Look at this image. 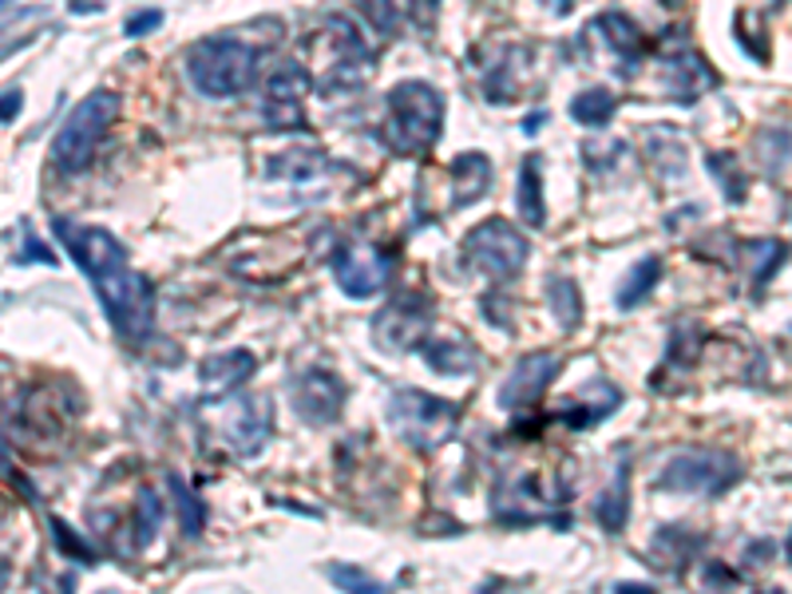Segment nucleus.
<instances>
[{
    "mask_svg": "<svg viewBox=\"0 0 792 594\" xmlns=\"http://www.w3.org/2000/svg\"><path fill=\"white\" fill-rule=\"evenodd\" d=\"M543 123H548V112H531V119L523 123V132H528V135H535L539 127H543Z\"/></svg>",
    "mask_w": 792,
    "mask_h": 594,
    "instance_id": "45",
    "label": "nucleus"
},
{
    "mask_svg": "<svg viewBox=\"0 0 792 594\" xmlns=\"http://www.w3.org/2000/svg\"><path fill=\"white\" fill-rule=\"evenodd\" d=\"M543 4H548L555 17H571V9H575V0H543Z\"/></svg>",
    "mask_w": 792,
    "mask_h": 594,
    "instance_id": "43",
    "label": "nucleus"
},
{
    "mask_svg": "<svg viewBox=\"0 0 792 594\" xmlns=\"http://www.w3.org/2000/svg\"><path fill=\"white\" fill-rule=\"evenodd\" d=\"M706 350V330L701 325H678L670 337V350H666V365H681L689 368Z\"/></svg>",
    "mask_w": 792,
    "mask_h": 594,
    "instance_id": "33",
    "label": "nucleus"
},
{
    "mask_svg": "<svg viewBox=\"0 0 792 594\" xmlns=\"http://www.w3.org/2000/svg\"><path fill=\"white\" fill-rule=\"evenodd\" d=\"M559 357L548 350L539 353H528V357L519 361L515 368L508 373V381L500 385V408L503 413H528V408H535L539 400H543V393L551 388V381L559 377Z\"/></svg>",
    "mask_w": 792,
    "mask_h": 594,
    "instance_id": "14",
    "label": "nucleus"
},
{
    "mask_svg": "<svg viewBox=\"0 0 792 594\" xmlns=\"http://www.w3.org/2000/svg\"><path fill=\"white\" fill-rule=\"evenodd\" d=\"M17 262L20 265H24V262H44V265H56V254H52V250H48V246L44 242H40V238H24V254H20L17 258Z\"/></svg>",
    "mask_w": 792,
    "mask_h": 594,
    "instance_id": "40",
    "label": "nucleus"
},
{
    "mask_svg": "<svg viewBox=\"0 0 792 594\" xmlns=\"http://www.w3.org/2000/svg\"><path fill=\"white\" fill-rule=\"evenodd\" d=\"M757 155H761L764 163V175L769 179H784L789 175V127H769V132H761V139H757Z\"/></svg>",
    "mask_w": 792,
    "mask_h": 594,
    "instance_id": "32",
    "label": "nucleus"
},
{
    "mask_svg": "<svg viewBox=\"0 0 792 594\" xmlns=\"http://www.w3.org/2000/svg\"><path fill=\"white\" fill-rule=\"evenodd\" d=\"M48 523H52V539H56V548L64 551L67 559H76V563H84V566H95V563H100V559H95V551L87 548V543L76 535V531L67 528L64 519L52 515V519H48Z\"/></svg>",
    "mask_w": 792,
    "mask_h": 594,
    "instance_id": "36",
    "label": "nucleus"
},
{
    "mask_svg": "<svg viewBox=\"0 0 792 594\" xmlns=\"http://www.w3.org/2000/svg\"><path fill=\"white\" fill-rule=\"evenodd\" d=\"M548 302L551 313H555L559 330H579V321H583V293H579V282L566 274H551L548 278Z\"/></svg>",
    "mask_w": 792,
    "mask_h": 594,
    "instance_id": "27",
    "label": "nucleus"
},
{
    "mask_svg": "<svg viewBox=\"0 0 792 594\" xmlns=\"http://www.w3.org/2000/svg\"><path fill=\"white\" fill-rule=\"evenodd\" d=\"M433 321H436L433 298L420 290H405L373 317V341H377L381 353L405 357V353H416V345L428 337Z\"/></svg>",
    "mask_w": 792,
    "mask_h": 594,
    "instance_id": "11",
    "label": "nucleus"
},
{
    "mask_svg": "<svg viewBox=\"0 0 792 594\" xmlns=\"http://www.w3.org/2000/svg\"><path fill=\"white\" fill-rule=\"evenodd\" d=\"M115 115H119V95L112 87H95L92 95L80 100V107L64 119V127L52 139V163L64 175H84L95 163L100 147H104L107 132H112Z\"/></svg>",
    "mask_w": 792,
    "mask_h": 594,
    "instance_id": "4",
    "label": "nucleus"
},
{
    "mask_svg": "<svg viewBox=\"0 0 792 594\" xmlns=\"http://www.w3.org/2000/svg\"><path fill=\"white\" fill-rule=\"evenodd\" d=\"M701 548H706V535L689 531L686 523H666V528L654 531L646 563H654L658 571H666V575H686L689 559H698Z\"/></svg>",
    "mask_w": 792,
    "mask_h": 594,
    "instance_id": "17",
    "label": "nucleus"
},
{
    "mask_svg": "<svg viewBox=\"0 0 792 594\" xmlns=\"http://www.w3.org/2000/svg\"><path fill=\"white\" fill-rule=\"evenodd\" d=\"M52 230L67 246L72 262L87 274L92 290L100 293L112 330L127 345H143L155 333V285L132 270V258L119 238L104 227H84L64 215L52 218Z\"/></svg>",
    "mask_w": 792,
    "mask_h": 594,
    "instance_id": "1",
    "label": "nucleus"
},
{
    "mask_svg": "<svg viewBox=\"0 0 792 594\" xmlns=\"http://www.w3.org/2000/svg\"><path fill=\"white\" fill-rule=\"evenodd\" d=\"M463 408L456 400H444L425 388H396L388 396V425L396 436L416 448V452H436L440 444H448L460 428Z\"/></svg>",
    "mask_w": 792,
    "mask_h": 594,
    "instance_id": "5",
    "label": "nucleus"
},
{
    "mask_svg": "<svg viewBox=\"0 0 792 594\" xmlns=\"http://www.w3.org/2000/svg\"><path fill=\"white\" fill-rule=\"evenodd\" d=\"M658 282H661V258L658 254L642 258V262H634L623 274L614 302H618V310H638V305L658 290Z\"/></svg>",
    "mask_w": 792,
    "mask_h": 594,
    "instance_id": "25",
    "label": "nucleus"
},
{
    "mask_svg": "<svg viewBox=\"0 0 792 594\" xmlns=\"http://www.w3.org/2000/svg\"><path fill=\"white\" fill-rule=\"evenodd\" d=\"M290 400L293 413L302 416L305 425H337L341 413H345V381L333 368H302L290 377Z\"/></svg>",
    "mask_w": 792,
    "mask_h": 594,
    "instance_id": "12",
    "label": "nucleus"
},
{
    "mask_svg": "<svg viewBox=\"0 0 792 594\" xmlns=\"http://www.w3.org/2000/svg\"><path fill=\"white\" fill-rule=\"evenodd\" d=\"M444 132V95L425 80H405L388 92L385 143L396 155H428Z\"/></svg>",
    "mask_w": 792,
    "mask_h": 594,
    "instance_id": "2",
    "label": "nucleus"
},
{
    "mask_svg": "<svg viewBox=\"0 0 792 594\" xmlns=\"http://www.w3.org/2000/svg\"><path fill=\"white\" fill-rule=\"evenodd\" d=\"M215 408V436L222 440L230 456L250 460L265 448L270 433H274V400L270 396H218L207 400Z\"/></svg>",
    "mask_w": 792,
    "mask_h": 594,
    "instance_id": "8",
    "label": "nucleus"
},
{
    "mask_svg": "<svg viewBox=\"0 0 792 594\" xmlns=\"http://www.w3.org/2000/svg\"><path fill=\"white\" fill-rule=\"evenodd\" d=\"M24 107V92L20 87H9V92L0 95V123H12Z\"/></svg>",
    "mask_w": 792,
    "mask_h": 594,
    "instance_id": "41",
    "label": "nucleus"
},
{
    "mask_svg": "<svg viewBox=\"0 0 792 594\" xmlns=\"http://www.w3.org/2000/svg\"><path fill=\"white\" fill-rule=\"evenodd\" d=\"M658 56H661V84H666L670 100H678V104H698L701 95L717 84V72L694 48H666Z\"/></svg>",
    "mask_w": 792,
    "mask_h": 594,
    "instance_id": "15",
    "label": "nucleus"
},
{
    "mask_svg": "<svg viewBox=\"0 0 792 594\" xmlns=\"http://www.w3.org/2000/svg\"><path fill=\"white\" fill-rule=\"evenodd\" d=\"M337 163L330 155L313 152V147H293L265 163V179H285V183H313L321 179L325 170H333Z\"/></svg>",
    "mask_w": 792,
    "mask_h": 594,
    "instance_id": "24",
    "label": "nucleus"
},
{
    "mask_svg": "<svg viewBox=\"0 0 792 594\" xmlns=\"http://www.w3.org/2000/svg\"><path fill=\"white\" fill-rule=\"evenodd\" d=\"M706 167L709 175L717 179V187H721V195H726V202H746L749 198V179L746 170H741V163H737L733 152H706Z\"/></svg>",
    "mask_w": 792,
    "mask_h": 594,
    "instance_id": "29",
    "label": "nucleus"
},
{
    "mask_svg": "<svg viewBox=\"0 0 792 594\" xmlns=\"http://www.w3.org/2000/svg\"><path fill=\"white\" fill-rule=\"evenodd\" d=\"M0 4H4V0H0Z\"/></svg>",
    "mask_w": 792,
    "mask_h": 594,
    "instance_id": "48",
    "label": "nucleus"
},
{
    "mask_svg": "<svg viewBox=\"0 0 792 594\" xmlns=\"http://www.w3.org/2000/svg\"><path fill=\"white\" fill-rule=\"evenodd\" d=\"M436 9H440V0H408V17L416 29H433Z\"/></svg>",
    "mask_w": 792,
    "mask_h": 594,
    "instance_id": "39",
    "label": "nucleus"
},
{
    "mask_svg": "<svg viewBox=\"0 0 792 594\" xmlns=\"http://www.w3.org/2000/svg\"><path fill=\"white\" fill-rule=\"evenodd\" d=\"M594 32L611 44V52L618 60H623V72L631 76V72H638V64L646 56H650V40H646V32L634 24L626 12H603V17H594Z\"/></svg>",
    "mask_w": 792,
    "mask_h": 594,
    "instance_id": "19",
    "label": "nucleus"
},
{
    "mask_svg": "<svg viewBox=\"0 0 792 594\" xmlns=\"http://www.w3.org/2000/svg\"><path fill=\"white\" fill-rule=\"evenodd\" d=\"M594 519L603 531H626V519H631V460H618L614 468V480L606 483V491L594 500Z\"/></svg>",
    "mask_w": 792,
    "mask_h": 594,
    "instance_id": "22",
    "label": "nucleus"
},
{
    "mask_svg": "<svg viewBox=\"0 0 792 594\" xmlns=\"http://www.w3.org/2000/svg\"><path fill=\"white\" fill-rule=\"evenodd\" d=\"M32 40H37V37H20V40H17V44H4V48H0V64H4V60H9V56H12V52H20V48H29V44H32Z\"/></svg>",
    "mask_w": 792,
    "mask_h": 594,
    "instance_id": "44",
    "label": "nucleus"
},
{
    "mask_svg": "<svg viewBox=\"0 0 792 594\" xmlns=\"http://www.w3.org/2000/svg\"><path fill=\"white\" fill-rule=\"evenodd\" d=\"M361 4V17H365V24L377 37H393L396 32V0H357Z\"/></svg>",
    "mask_w": 792,
    "mask_h": 594,
    "instance_id": "37",
    "label": "nucleus"
},
{
    "mask_svg": "<svg viewBox=\"0 0 792 594\" xmlns=\"http://www.w3.org/2000/svg\"><path fill=\"white\" fill-rule=\"evenodd\" d=\"M310 48L313 52H325V72H317V92L325 95V100L357 92L361 76H365V67H368V48L353 20L330 17L313 32Z\"/></svg>",
    "mask_w": 792,
    "mask_h": 594,
    "instance_id": "7",
    "label": "nucleus"
},
{
    "mask_svg": "<svg viewBox=\"0 0 792 594\" xmlns=\"http://www.w3.org/2000/svg\"><path fill=\"white\" fill-rule=\"evenodd\" d=\"M491 183H496V167H491L488 155L483 152L456 155L452 159V202H448V207L452 210L476 207V202L491 190Z\"/></svg>",
    "mask_w": 792,
    "mask_h": 594,
    "instance_id": "21",
    "label": "nucleus"
},
{
    "mask_svg": "<svg viewBox=\"0 0 792 594\" xmlns=\"http://www.w3.org/2000/svg\"><path fill=\"white\" fill-rule=\"evenodd\" d=\"M741 476H746V468L733 452L686 448V452L670 456V463L661 468L658 488L674 491V496H726Z\"/></svg>",
    "mask_w": 792,
    "mask_h": 594,
    "instance_id": "9",
    "label": "nucleus"
},
{
    "mask_svg": "<svg viewBox=\"0 0 792 594\" xmlns=\"http://www.w3.org/2000/svg\"><path fill=\"white\" fill-rule=\"evenodd\" d=\"M618 408H623V388H614L611 381L594 377L591 385H583V393L575 396V405L559 413V420H563L566 428L583 433V428L603 425L606 416L618 413Z\"/></svg>",
    "mask_w": 792,
    "mask_h": 594,
    "instance_id": "20",
    "label": "nucleus"
},
{
    "mask_svg": "<svg viewBox=\"0 0 792 594\" xmlns=\"http://www.w3.org/2000/svg\"><path fill=\"white\" fill-rule=\"evenodd\" d=\"M523 52H528V48H503L500 56H496V64L488 67V76H483V95H488L491 104H511V100L519 95L515 64L519 60H528Z\"/></svg>",
    "mask_w": 792,
    "mask_h": 594,
    "instance_id": "26",
    "label": "nucleus"
},
{
    "mask_svg": "<svg viewBox=\"0 0 792 594\" xmlns=\"http://www.w3.org/2000/svg\"><path fill=\"white\" fill-rule=\"evenodd\" d=\"M420 361H425L433 373L440 377H472L480 368V350L463 333H452V337H425L416 345Z\"/></svg>",
    "mask_w": 792,
    "mask_h": 594,
    "instance_id": "18",
    "label": "nucleus"
},
{
    "mask_svg": "<svg viewBox=\"0 0 792 594\" xmlns=\"http://www.w3.org/2000/svg\"><path fill=\"white\" fill-rule=\"evenodd\" d=\"M167 483H170V496H175V511H179L183 535L198 539V535H202V528H207V503L198 500L195 491L187 488V480H183L179 472H170Z\"/></svg>",
    "mask_w": 792,
    "mask_h": 594,
    "instance_id": "31",
    "label": "nucleus"
},
{
    "mask_svg": "<svg viewBox=\"0 0 792 594\" xmlns=\"http://www.w3.org/2000/svg\"><path fill=\"white\" fill-rule=\"evenodd\" d=\"M333 278H337L341 293L353 298V302H365V298H377L388 285L396 270V254L393 250H381L373 242H357V238H345V242L333 246L330 254Z\"/></svg>",
    "mask_w": 792,
    "mask_h": 594,
    "instance_id": "10",
    "label": "nucleus"
},
{
    "mask_svg": "<svg viewBox=\"0 0 792 594\" xmlns=\"http://www.w3.org/2000/svg\"><path fill=\"white\" fill-rule=\"evenodd\" d=\"M528 258H531V242L523 238V230L511 227L508 218H483L480 227H472L463 235V246H460V262L496 285L515 282V278L523 274Z\"/></svg>",
    "mask_w": 792,
    "mask_h": 594,
    "instance_id": "6",
    "label": "nucleus"
},
{
    "mask_svg": "<svg viewBox=\"0 0 792 594\" xmlns=\"http://www.w3.org/2000/svg\"><path fill=\"white\" fill-rule=\"evenodd\" d=\"M159 523H163V500L159 491L152 488H139L135 491V515H132V539H135V551H147L159 535Z\"/></svg>",
    "mask_w": 792,
    "mask_h": 594,
    "instance_id": "30",
    "label": "nucleus"
},
{
    "mask_svg": "<svg viewBox=\"0 0 792 594\" xmlns=\"http://www.w3.org/2000/svg\"><path fill=\"white\" fill-rule=\"evenodd\" d=\"M706 583H721V586H726V583H737V575H733V571H726L721 563H706Z\"/></svg>",
    "mask_w": 792,
    "mask_h": 594,
    "instance_id": "42",
    "label": "nucleus"
},
{
    "mask_svg": "<svg viewBox=\"0 0 792 594\" xmlns=\"http://www.w3.org/2000/svg\"><path fill=\"white\" fill-rule=\"evenodd\" d=\"M313 76L310 67L290 60L274 72V76L265 80V100H262V115H265V127L270 132H298L305 127V112H302V100L310 92Z\"/></svg>",
    "mask_w": 792,
    "mask_h": 594,
    "instance_id": "13",
    "label": "nucleus"
},
{
    "mask_svg": "<svg viewBox=\"0 0 792 594\" xmlns=\"http://www.w3.org/2000/svg\"><path fill=\"white\" fill-rule=\"evenodd\" d=\"M746 254L757 258L753 285L761 290V285L773 282V274L784 265V258H789V246H784V242H746Z\"/></svg>",
    "mask_w": 792,
    "mask_h": 594,
    "instance_id": "34",
    "label": "nucleus"
},
{
    "mask_svg": "<svg viewBox=\"0 0 792 594\" xmlns=\"http://www.w3.org/2000/svg\"><path fill=\"white\" fill-rule=\"evenodd\" d=\"M325 579H330L337 591H353V594H385V583L373 575H365V571H357V566L350 563H330L325 566Z\"/></svg>",
    "mask_w": 792,
    "mask_h": 594,
    "instance_id": "35",
    "label": "nucleus"
},
{
    "mask_svg": "<svg viewBox=\"0 0 792 594\" xmlns=\"http://www.w3.org/2000/svg\"><path fill=\"white\" fill-rule=\"evenodd\" d=\"M159 24H163V12L147 9V12H135V17L123 24V32H127V37H147V32H155Z\"/></svg>",
    "mask_w": 792,
    "mask_h": 594,
    "instance_id": "38",
    "label": "nucleus"
},
{
    "mask_svg": "<svg viewBox=\"0 0 792 594\" xmlns=\"http://www.w3.org/2000/svg\"><path fill=\"white\" fill-rule=\"evenodd\" d=\"M515 202H519V218H523L531 230L548 227V198H543V163H539V155H528L523 167H519Z\"/></svg>",
    "mask_w": 792,
    "mask_h": 594,
    "instance_id": "23",
    "label": "nucleus"
},
{
    "mask_svg": "<svg viewBox=\"0 0 792 594\" xmlns=\"http://www.w3.org/2000/svg\"><path fill=\"white\" fill-rule=\"evenodd\" d=\"M661 4H666V9H674V4H678V0H661Z\"/></svg>",
    "mask_w": 792,
    "mask_h": 594,
    "instance_id": "47",
    "label": "nucleus"
},
{
    "mask_svg": "<svg viewBox=\"0 0 792 594\" xmlns=\"http://www.w3.org/2000/svg\"><path fill=\"white\" fill-rule=\"evenodd\" d=\"M254 373H258V357L250 350H222V353H210V357L198 365V385H202L207 400H218V396H230L242 385H250Z\"/></svg>",
    "mask_w": 792,
    "mask_h": 594,
    "instance_id": "16",
    "label": "nucleus"
},
{
    "mask_svg": "<svg viewBox=\"0 0 792 594\" xmlns=\"http://www.w3.org/2000/svg\"><path fill=\"white\" fill-rule=\"evenodd\" d=\"M566 112H571V119L575 123H583V127H606L611 115L618 112V100H614L611 87L594 84V87H586V92H579Z\"/></svg>",
    "mask_w": 792,
    "mask_h": 594,
    "instance_id": "28",
    "label": "nucleus"
},
{
    "mask_svg": "<svg viewBox=\"0 0 792 594\" xmlns=\"http://www.w3.org/2000/svg\"><path fill=\"white\" fill-rule=\"evenodd\" d=\"M187 76L198 95L230 100L258 80V48L238 37H207L187 52Z\"/></svg>",
    "mask_w": 792,
    "mask_h": 594,
    "instance_id": "3",
    "label": "nucleus"
},
{
    "mask_svg": "<svg viewBox=\"0 0 792 594\" xmlns=\"http://www.w3.org/2000/svg\"><path fill=\"white\" fill-rule=\"evenodd\" d=\"M614 591H618V594H646V591H654V586H646V583H614Z\"/></svg>",
    "mask_w": 792,
    "mask_h": 594,
    "instance_id": "46",
    "label": "nucleus"
}]
</instances>
